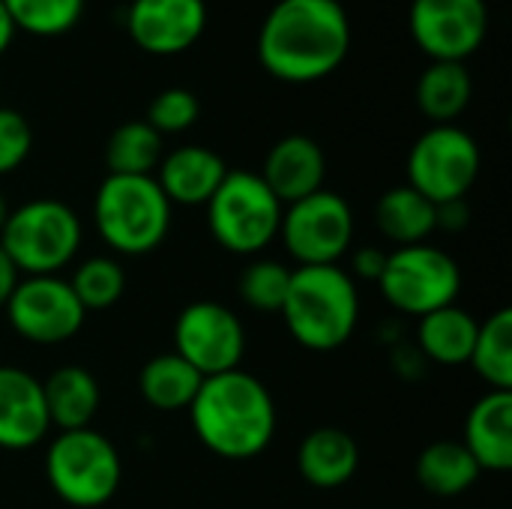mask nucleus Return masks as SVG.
Returning <instances> with one entry per match:
<instances>
[{"mask_svg":"<svg viewBox=\"0 0 512 509\" xmlns=\"http://www.w3.org/2000/svg\"><path fill=\"white\" fill-rule=\"evenodd\" d=\"M201 114V102L192 90L186 87H168L162 93L153 96V102L147 105V123L159 132V135H174V132H186Z\"/></svg>","mask_w":512,"mask_h":509,"instance_id":"7c9ffc66","label":"nucleus"},{"mask_svg":"<svg viewBox=\"0 0 512 509\" xmlns=\"http://www.w3.org/2000/svg\"><path fill=\"white\" fill-rule=\"evenodd\" d=\"M174 354H180L201 378L234 372L246 354L243 321L216 300L189 303L174 321Z\"/></svg>","mask_w":512,"mask_h":509,"instance_id":"f8f14e48","label":"nucleus"},{"mask_svg":"<svg viewBox=\"0 0 512 509\" xmlns=\"http://www.w3.org/2000/svg\"><path fill=\"white\" fill-rule=\"evenodd\" d=\"M9 327L30 345H63L84 327V306L69 279L24 276L3 306Z\"/></svg>","mask_w":512,"mask_h":509,"instance_id":"9b49d317","label":"nucleus"},{"mask_svg":"<svg viewBox=\"0 0 512 509\" xmlns=\"http://www.w3.org/2000/svg\"><path fill=\"white\" fill-rule=\"evenodd\" d=\"M162 162V135L147 120H129L117 126L105 144L108 174L153 177Z\"/></svg>","mask_w":512,"mask_h":509,"instance_id":"a878e982","label":"nucleus"},{"mask_svg":"<svg viewBox=\"0 0 512 509\" xmlns=\"http://www.w3.org/2000/svg\"><path fill=\"white\" fill-rule=\"evenodd\" d=\"M288 285H291V267L273 258L252 261L240 273V297L255 312H282Z\"/></svg>","mask_w":512,"mask_h":509,"instance_id":"c756f323","label":"nucleus"},{"mask_svg":"<svg viewBox=\"0 0 512 509\" xmlns=\"http://www.w3.org/2000/svg\"><path fill=\"white\" fill-rule=\"evenodd\" d=\"M6 216H9V204H6V198H3V192H0V228H3V222H6Z\"/></svg>","mask_w":512,"mask_h":509,"instance_id":"e433bc0d","label":"nucleus"},{"mask_svg":"<svg viewBox=\"0 0 512 509\" xmlns=\"http://www.w3.org/2000/svg\"><path fill=\"white\" fill-rule=\"evenodd\" d=\"M15 30L33 36H60L84 15V0H3Z\"/></svg>","mask_w":512,"mask_h":509,"instance_id":"c85d7f7f","label":"nucleus"},{"mask_svg":"<svg viewBox=\"0 0 512 509\" xmlns=\"http://www.w3.org/2000/svg\"><path fill=\"white\" fill-rule=\"evenodd\" d=\"M81 219L57 198H33L9 210L0 228V249L24 276H57L81 249Z\"/></svg>","mask_w":512,"mask_h":509,"instance_id":"39448f33","label":"nucleus"},{"mask_svg":"<svg viewBox=\"0 0 512 509\" xmlns=\"http://www.w3.org/2000/svg\"><path fill=\"white\" fill-rule=\"evenodd\" d=\"M42 393L51 429L57 432L87 429L102 402L99 381L81 366H63L51 372L48 381H42Z\"/></svg>","mask_w":512,"mask_h":509,"instance_id":"aec40b11","label":"nucleus"},{"mask_svg":"<svg viewBox=\"0 0 512 509\" xmlns=\"http://www.w3.org/2000/svg\"><path fill=\"white\" fill-rule=\"evenodd\" d=\"M384 264H387V252H381V249H360V252L354 255V261H351L354 273H357L360 279H369V282H378V279H381Z\"/></svg>","mask_w":512,"mask_h":509,"instance_id":"72a5a7b5","label":"nucleus"},{"mask_svg":"<svg viewBox=\"0 0 512 509\" xmlns=\"http://www.w3.org/2000/svg\"><path fill=\"white\" fill-rule=\"evenodd\" d=\"M18 279H21V273L15 270V264L9 261V255L0 249V309L9 303V297H12V291H15Z\"/></svg>","mask_w":512,"mask_h":509,"instance_id":"f704fd0d","label":"nucleus"},{"mask_svg":"<svg viewBox=\"0 0 512 509\" xmlns=\"http://www.w3.org/2000/svg\"><path fill=\"white\" fill-rule=\"evenodd\" d=\"M129 36L156 57L192 48L207 27L204 0H132L126 12Z\"/></svg>","mask_w":512,"mask_h":509,"instance_id":"4468645a","label":"nucleus"},{"mask_svg":"<svg viewBox=\"0 0 512 509\" xmlns=\"http://www.w3.org/2000/svg\"><path fill=\"white\" fill-rule=\"evenodd\" d=\"M480 465L462 441H435L417 459V480L438 498L465 495L480 480Z\"/></svg>","mask_w":512,"mask_h":509,"instance_id":"393cba45","label":"nucleus"},{"mask_svg":"<svg viewBox=\"0 0 512 509\" xmlns=\"http://www.w3.org/2000/svg\"><path fill=\"white\" fill-rule=\"evenodd\" d=\"M474 81L465 63L456 60H432L417 78V105L435 123H453L471 105Z\"/></svg>","mask_w":512,"mask_h":509,"instance_id":"5701e85b","label":"nucleus"},{"mask_svg":"<svg viewBox=\"0 0 512 509\" xmlns=\"http://www.w3.org/2000/svg\"><path fill=\"white\" fill-rule=\"evenodd\" d=\"M465 450L480 471L507 474L512 468V393L489 390L465 420Z\"/></svg>","mask_w":512,"mask_h":509,"instance_id":"a211bd4d","label":"nucleus"},{"mask_svg":"<svg viewBox=\"0 0 512 509\" xmlns=\"http://www.w3.org/2000/svg\"><path fill=\"white\" fill-rule=\"evenodd\" d=\"M435 216H438V228H444V231H462L471 222V210H468V201L465 198L438 204V213Z\"/></svg>","mask_w":512,"mask_h":509,"instance_id":"473e14b6","label":"nucleus"},{"mask_svg":"<svg viewBox=\"0 0 512 509\" xmlns=\"http://www.w3.org/2000/svg\"><path fill=\"white\" fill-rule=\"evenodd\" d=\"M33 150V129L15 108H0V177L18 171Z\"/></svg>","mask_w":512,"mask_h":509,"instance_id":"2f4dec72","label":"nucleus"},{"mask_svg":"<svg viewBox=\"0 0 512 509\" xmlns=\"http://www.w3.org/2000/svg\"><path fill=\"white\" fill-rule=\"evenodd\" d=\"M15 24H12V18H9V12H6V6H3V0H0V54L12 45V39H15Z\"/></svg>","mask_w":512,"mask_h":509,"instance_id":"c9c22d12","label":"nucleus"},{"mask_svg":"<svg viewBox=\"0 0 512 509\" xmlns=\"http://www.w3.org/2000/svg\"><path fill=\"white\" fill-rule=\"evenodd\" d=\"M156 183L165 192V198L180 207H201L213 198L219 183L225 180L228 168L225 159L201 144H186L162 156L156 168Z\"/></svg>","mask_w":512,"mask_h":509,"instance_id":"f3484780","label":"nucleus"},{"mask_svg":"<svg viewBox=\"0 0 512 509\" xmlns=\"http://www.w3.org/2000/svg\"><path fill=\"white\" fill-rule=\"evenodd\" d=\"M378 288L396 312L423 318L456 303L462 291V270L453 255L432 243L399 246L387 255Z\"/></svg>","mask_w":512,"mask_h":509,"instance_id":"6e6552de","label":"nucleus"},{"mask_svg":"<svg viewBox=\"0 0 512 509\" xmlns=\"http://www.w3.org/2000/svg\"><path fill=\"white\" fill-rule=\"evenodd\" d=\"M93 225L108 249L129 258L150 255L171 231V201L156 177L108 174L93 198Z\"/></svg>","mask_w":512,"mask_h":509,"instance_id":"20e7f679","label":"nucleus"},{"mask_svg":"<svg viewBox=\"0 0 512 509\" xmlns=\"http://www.w3.org/2000/svg\"><path fill=\"white\" fill-rule=\"evenodd\" d=\"M327 156L309 135H285L264 156L261 180L288 207L318 189H324Z\"/></svg>","mask_w":512,"mask_h":509,"instance_id":"dca6fc26","label":"nucleus"},{"mask_svg":"<svg viewBox=\"0 0 512 509\" xmlns=\"http://www.w3.org/2000/svg\"><path fill=\"white\" fill-rule=\"evenodd\" d=\"M207 207L213 240L231 255H258L276 237L285 204L255 171H228Z\"/></svg>","mask_w":512,"mask_h":509,"instance_id":"0eeeda50","label":"nucleus"},{"mask_svg":"<svg viewBox=\"0 0 512 509\" xmlns=\"http://www.w3.org/2000/svg\"><path fill=\"white\" fill-rule=\"evenodd\" d=\"M282 321L291 339L309 351L327 354L342 348L360 321V294L342 264L291 270Z\"/></svg>","mask_w":512,"mask_h":509,"instance_id":"7ed1b4c3","label":"nucleus"},{"mask_svg":"<svg viewBox=\"0 0 512 509\" xmlns=\"http://www.w3.org/2000/svg\"><path fill=\"white\" fill-rule=\"evenodd\" d=\"M189 420L198 441L228 462H249L276 438V402L243 369L204 378L189 405Z\"/></svg>","mask_w":512,"mask_h":509,"instance_id":"f03ea898","label":"nucleus"},{"mask_svg":"<svg viewBox=\"0 0 512 509\" xmlns=\"http://www.w3.org/2000/svg\"><path fill=\"white\" fill-rule=\"evenodd\" d=\"M438 207L420 195L417 189H411L408 183L387 189L378 198L375 207V222L378 231L399 246H417L426 243L435 231H438Z\"/></svg>","mask_w":512,"mask_h":509,"instance_id":"4be33fe9","label":"nucleus"},{"mask_svg":"<svg viewBox=\"0 0 512 509\" xmlns=\"http://www.w3.org/2000/svg\"><path fill=\"white\" fill-rule=\"evenodd\" d=\"M51 432L42 381L18 366H0V450L21 453Z\"/></svg>","mask_w":512,"mask_h":509,"instance_id":"2eb2a0df","label":"nucleus"},{"mask_svg":"<svg viewBox=\"0 0 512 509\" xmlns=\"http://www.w3.org/2000/svg\"><path fill=\"white\" fill-rule=\"evenodd\" d=\"M123 477L117 447L96 429L57 432L45 453V480L51 492L78 509L105 507Z\"/></svg>","mask_w":512,"mask_h":509,"instance_id":"423d86ee","label":"nucleus"},{"mask_svg":"<svg viewBox=\"0 0 512 509\" xmlns=\"http://www.w3.org/2000/svg\"><path fill=\"white\" fill-rule=\"evenodd\" d=\"M477 330H480V321L468 309H459L456 303L435 309L423 315L417 324L420 357L441 363V366H462L471 360Z\"/></svg>","mask_w":512,"mask_h":509,"instance_id":"412c9836","label":"nucleus"},{"mask_svg":"<svg viewBox=\"0 0 512 509\" xmlns=\"http://www.w3.org/2000/svg\"><path fill=\"white\" fill-rule=\"evenodd\" d=\"M351 51V21L339 0H279L258 33L261 66L291 84L321 81Z\"/></svg>","mask_w":512,"mask_h":509,"instance_id":"f257e3e1","label":"nucleus"},{"mask_svg":"<svg viewBox=\"0 0 512 509\" xmlns=\"http://www.w3.org/2000/svg\"><path fill=\"white\" fill-rule=\"evenodd\" d=\"M468 363L492 390H512V309H498L480 324Z\"/></svg>","mask_w":512,"mask_h":509,"instance_id":"bb28decb","label":"nucleus"},{"mask_svg":"<svg viewBox=\"0 0 512 509\" xmlns=\"http://www.w3.org/2000/svg\"><path fill=\"white\" fill-rule=\"evenodd\" d=\"M405 171L408 186L426 195L435 207L459 201L477 183L480 147L465 129L453 123L432 126L414 141Z\"/></svg>","mask_w":512,"mask_h":509,"instance_id":"1a4fd4ad","label":"nucleus"},{"mask_svg":"<svg viewBox=\"0 0 512 509\" xmlns=\"http://www.w3.org/2000/svg\"><path fill=\"white\" fill-rule=\"evenodd\" d=\"M279 237L300 267L339 264L354 243V210L330 189H318L282 210Z\"/></svg>","mask_w":512,"mask_h":509,"instance_id":"9d476101","label":"nucleus"},{"mask_svg":"<svg viewBox=\"0 0 512 509\" xmlns=\"http://www.w3.org/2000/svg\"><path fill=\"white\" fill-rule=\"evenodd\" d=\"M78 303L84 306V312H99L114 306L123 291H126V270L117 258L108 255H93L87 261H81L69 279Z\"/></svg>","mask_w":512,"mask_h":509,"instance_id":"cd10ccee","label":"nucleus"},{"mask_svg":"<svg viewBox=\"0 0 512 509\" xmlns=\"http://www.w3.org/2000/svg\"><path fill=\"white\" fill-rule=\"evenodd\" d=\"M297 468L312 489H342L360 468V447L345 429L321 426L300 441Z\"/></svg>","mask_w":512,"mask_h":509,"instance_id":"6ab92c4d","label":"nucleus"},{"mask_svg":"<svg viewBox=\"0 0 512 509\" xmlns=\"http://www.w3.org/2000/svg\"><path fill=\"white\" fill-rule=\"evenodd\" d=\"M408 27L432 60L465 63L489 33L486 0H411Z\"/></svg>","mask_w":512,"mask_h":509,"instance_id":"ddd939ff","label":"nucleus"},{"mask_svg":"<svg viewBox=\"0 0 512 509\" xmlns=\"http://www.w3.org/2000/svg\"><path fill=\"white\" fill-rule=\"evenodd\" d=\"M201 381L204 378L180 354L168 351L144 363L138 375V390L144 402L156 411H189Z\"/></svg>","mask_w":512,"mask_h":509,"instance_id":"b1692460","label":"nucleus"}]
</instances>
